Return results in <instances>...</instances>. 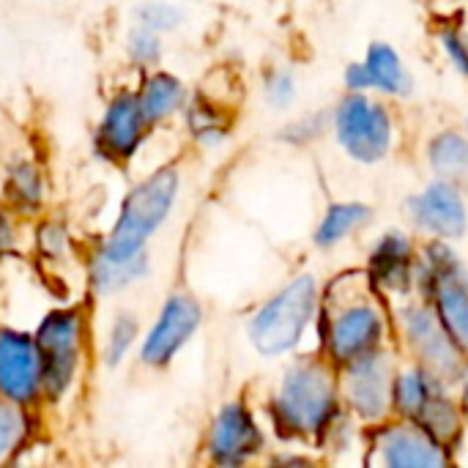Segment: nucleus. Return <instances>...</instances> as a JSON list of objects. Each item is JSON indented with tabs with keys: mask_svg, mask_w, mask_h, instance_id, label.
<instances>
[{
	"mask_svg": "<svg viewBox=\"0 0 468 468\" xmlns=\"http://www.w3.org/2000/svg\"><path fill=\"white\" fill-rule=\"evenodd\" d=\"M33 340L41 359L44 406L58 409L80 389L88 370L90 321L82 302L47 310L33 326Z\"/></svg>",
	"mask_w": 468,
	"mask_h": 468,
	"instance_id": "1",
	"label": "nucleus"
},
{
	"mask_svg": "<svg viewBox=\"0 0 468 468\" xmlns=\"http://www.w3.org/2000/svg\"><path fill=\"white\" fill-rule=\"evenodd\" d=\"M181 195V173L176 165H162L143 176L121 197L115 219L99 236L93 250L107 258H134L148 252V241L170 219Z\"/></svg>",
	"mask_w": 468,
	"mask_h": 468,
	"instance_id": "2",
	"label": "nucleus"
},
{
	"mask_svg": "<svg viewBox=\"0 0 468 468\" xmlns=\"http://www.w3.org/2000/svg\"><path fill=\"white\" fill-rule=\"evenodd\" d=\"M271 414L277 428L288 436L313 439L326 433L337 417V384L332 370L315 359L291 365L271 400Z\"/></svg>",
	"mask_w": 468,
	"mask_h": 468,
	"instance_id": "3",
	"label": "nucleus"
},
{
	"mask_svg": "<svg viewBox=\"0 0 468 468\" xmlns=\"http://www.w3.org/2000/svg\"><path fill=\"white\" fill-rule=\"evenodd\" d=\"M315 304H318L315 280L307 274L291 280L250 318L247 335L255 351L263 356H282L293 351L315 315Z\"/></svg>",
	"mask_w": 468,
	"mask_h": 468,
	"instance_id": "4",
	"label": "nucleus"
},
{
	"mask_svg": "<svg viewBox=\"0 0 468 468\" xmlns=\"http://www.w3.org/2000/svg\"><path fill=\"white\" fill-rule=\"evenodd\" d=\"M154 126L145 121L134 88H118L107 96L96 129H93V154L107 165H129L143 145Z\"/></svg>",
	"mask_w": 468,
	"mask_h": 468,
	"instance_id": "5",
	"label": "nucleus"
},
{
	"mask_svg": "<svg viewBox=\"0 0 468 468\" xmlns=\"http://www.w3.org/2000/svg\"><path fill=\"white\" fill-rule=\"evenodd\" d=\"M203 326V307L192 293H170L154 324L143 332L137 346V362L148 370H165L186 348V343Z\"/></svg>",
	"mask_w": 468,
	"mask_h": 468,
	"instance_id": "6",
	"label": "nucleus"
},
{
	"mask_svg": "<svg viewBox=\"0 0 468 468\" xmlns=\"http://www.w3.org/2000/svg\"><path fill=\"white\" fill-rule=\"evenodd\" d=\"M335 134L351 159L376 165L392 148V118L381 101H373L365 90H354L335 110Z\"/></svg>",
	"mask_w": 468,
	"mask_h": 468,
	"instance_id": "7",
	"label": "nucleus"
},
{
	"mask_svg": "<svg viewBox=\"0 0 468 468\" xmlns=\"http://www.w3.org/2000/svg\"><path fill=\"white\" fill-rule=\"evenodd\" d=\"M422 288L433 296V310L444 329L463 351H468V274L450 247H428L422 263Z\"/></svg>",
	"mask_w": 468,
	"mask_h": 468,
	"instance_id": "8",
	"label": "nucleus"
},
{
	"mask_svg": "<svg viewBox=\"0 0 468 468\" xmlns=\"http://www.w3.org/2000/svg\"><path fill=\"white\" fill-rule=\"evenodd\" d=\"M400 326L406 332L409 346L420 356L422 367L444 387L463 376V348L452 340V335L444 329L436 310L411 304L400 313Z\"/></svg>",
	"mask_w": 468,
	"mask_h": 468,
	"instance_id": "9",
	"label": "nucleus"
},
{
	"mask_svg": "<svg viewBox=\"0 0 468 468\" xmlns=\"http://www.w3.org/2000/svg\"><path fill=\"white\" fill-rule=\"evenodd\" d=\"M0 398L41 411L44 384L33 332L0 324Z\"/></svg>",
	"mask_w": 468,
	"mask_h": 468,
	"instance_id": "10",
	"label": "nucleus"
},
{
	"mask_svg": "<svg viewBox=\"0 0 468 468\" xmlns=\"http://www.w3.org/2000/svg\"><path fill=\"white\" fill-rule=\"evenodd\" d=\"M343 392L346 403L365 422H378L395 406V367L378 348L343 365Z\"/></svg>",
	"mask_w": 468,
	"mask_h": 468,
	"instance_id": "11",
	"label": "nucleus"
},
{
	"mask_svg": "<svg viewBox=\"0 0 468 468\" xmlns=\"http://www.w3.org/2000/svg\"><path fill=\"white\" fill-rule=\"evenodd\" d=\"M381 340H384L381 310L362 296L343 302L337 307V313L329 315L326 348L337 365H348V362L381 348Z\"/></svg>",
	"mask_w": 468,
	"mask_h": 468,
	"instance_id": "12",
	"label": "nucleus"
},
{
	"mask_svg": "<svg viewBox=\"0 0 468 468\" xmlns=\"http://www.w3.org/2000/svg\"><path fill=\"white\" fill-rule=\"evenodd\" d=\"M263 450V433L252 411L233 400L225 403L206 433V455L217 466H241Z\"/></svg>",
	"mask_w": 468,
	"mask_h": 468,
	"instance_id": "13",
	"label": "nucleus"
},
{
	"mask_svg": "<svg viewBox=\"0 0 468 468\" xmlns=\"http://www.w3.org/2000/svg\"><path fill=\"white\" fill-rule=\"evenodd\" d=\"M447 461L450 458L444 452V444L436 441L417 422L387 425L376 433V441H373V463H381V466H444Z\"/></svg>",
	"mask_w": 468,
	"mask_h": 468,
	"instance_id": "14",
	"label": "nucleus"
},
{
	"mask_svg": "<svg viewBox=\"0 0 468 468\" xmlns=\"http://www.w3.org/2000/svg\"><path fill=\"white\" fill-rule=\"evenodd\" d=\"M3 206L22 219H38L49 200V176L33 154H14L3 167Z\"/></svg>",
	"mask_w": 468,
	"mask_h": 468,
	"instance_id": "15",
	"label": "nucleus"
},
{
	"mask_svg": "<svg viewBox=\"0 0 468 468\" xmlns=\"http://www.w3.org/2000/svg\"><path fill=\"white\" fill-rule=\"evenodd\" d=\"M409 217L420 230L439 239H458L466 230V206L455 184L436 181L409 200Z\"/></svg>",
	"mask_w": 468,
	"mask_h": 468,
	"instance_id": "16",
	"label": "nucleus"
},
{
	"mask_svg": "<svg viewBox=\"0 0 468 468\" xmlns=\"http://www.w3.org/2000/svg\"><path fill=\"white\" fill-rule=\"evenodd\" d=\"M151 274V255H134V258H107L99 250L90 247L85 255V291L90 299L104 302L112 296H121L123 291L134 288Z\"/></svg>",
	"mask_w": 468,
	"mask_h": 468,
	"instance_id": "17",
	"label": "nucleus"
},
{
	"mask_svg": "<svg viewBox=\"0 0 468 468\" xmlns=\"http://www.w3.org/2000/svg\"><path fill=\"white\" fill-rule=\"evenodd\" d=\"M140 110L145 115V121L156 129L167 121H173L176 115L184 112V107L189 104V90L184 85L181 77H176L167 69H148L140 71V80L134 85Z\"/></svg>",
	"mask_w": 468,
	"mask_h": 468,
	"instance_id": "18",
	"label": "nucleus"
},
{
	"mask_svg": "<svg viewBox=\"0 0 468 468\" xmlns=\"http://www.w3.org/2000/svg\"><path fill=\"white\" fill-rule=\"evenodd\" d=\"M346 85L351 90H367L378 88L381 93L389 96H403L411 85L409 71L400 60V55L389 44H370L367 58L362 63H351L346 69Z\"/></svg>",
	"mask_w": 468,
	"mask_h": 468,
	"instance_id": "19",
	"label": "nucleus"
},
{
	"mask_svg": "<svg viewBox=\"0 0 468 468\" xmlns=\"http://www.w3.org/2000/svg\"><path fill=\"white\" fill-rule=\"evenodd\" d=\"M33 252H36L38 266H44L47 271H60V269L85 263V258H80V241H77L74 230L60 217H38L36 219Z\"/></svg>",
	"mask_w": 468,
	"mask_h": 468,
	"instance_id": "20",
	"label": "nucleus"
},
{
	"mask_svg": "<svg viewBox=\"0 0 468 468\" xmlns=\"http://www.w3.org/2000/svg\"><path fill=\"white\" fill-rule=\"evenodd\" d=\"M370 271L378 280L381 288L392 293H406L414 280V258H411V241L403 233H387L370 258Z\"/></svg>",
	"mask_w": 468,
	"mask_h": 468,
	"instance_id": "21",
	"label": "nucleus"
},
{
	"mask_svg": "<svg viewBox=\"0 0 468 468\" xmlns=\"http://www.w3.org/2000/svg\"><path fill=\"white\" fill-rule=\"evenodd\" d=\"M140 318L132 310H118L104 324L96 340V359L104 370H118L129 362L134 348L140 346Z\"/></svg>",
	"mask_w": 468,
	"mask_h": 468,
	"instance_id": "22",
	"label": "nucleus"
},
{
	"mask_svg": "<svg viewBox=\"0 0 468 468\" xmlns=\"http://www.w3.org/2000/svg\"><path fill=\"white\" fill-rule=\"evenodd\" d=\"M181 115L189 137L203 148H219L230 134L228 115L214 96H192Z\"/></svg>",
	"mask_w": 468,
	"mask_h": 468,
	"instance_id": "23",
	"label": "nucleus"
},
{
	"mask_svg": "<svg viewBox=\"0 0 468 468\" xmlns=\"http://www.w3.org/2000/svg\"><path fill=\"white\" fill-rule=\"evenodd\" d=\"M38 411L0 398V466L14 463L36 436Z\"/></svg>",
	"mask_w": 468,
	"mask_h": 468,
	"instance_id": "24",
	"label": "nucleus"
},
{
	"mask_svg": "<svg viewBox=\"0 0 468 468\" xmlns=\"http://www.w3.org/2000/svg\"><path fill=\"white\" fill-rule=\"evenodd\" d=\"M433 170L441 181L455 186H468V137L458 132H441L428 148Z\"/></svg>",
	"mask_w": 468,
	"mask_h": 468,
	"instance_id": "25",
	"label": "nucleus"
},
{
	"mask_svg": "<svg viewBox=\"0 0 468 468\" xmlns=\"http://www.w3.org/2000/svg\"><path fill=\"white\" fill-rule=\"evenodd\" d=\"M436 392H441V384L425 367H414L395 376V409L409 420H417Z\"/></svg>",
	"mask_w": 468,
	"mask_h": 468,
	"instance_id": "26",
	"label": "nucleus"
},
{
	"mask_svg": "<svg viewBox=\"0 0 468 468\" xmlns=\"http://www.w3.org/2000/svg\"><path fill=\"white\" fill-rule=\"evenodd\" d=\"M367 222H370V208L365 203H335L329 206L326 217L315 230V244L335 247Z\"/></svg>",
	"mask_w": 468,
	"mask_h": 468,
	"instance_id": "27",
	"label": "nucleus"
},
{
	"mask_svg": "<svg viewBox=\"0 0 468 468\" xmlns=\"http://www.w3.org/2000/svg\"><path fill=\"white\" fill-rule=\"evenodd\" d=\"M123 55H126L129 66L137 71L156 69L165 55V36L145 25L132 22V27L123 36Z\"/></svg>",
	"mask_w": 468,
	"mask_h": 468,
	"instance_id": "28",
	"label": "nucleus"
},
{
	"mask_svg": "<svg viewBox=\"0 0 468 468\" xmlns=\"http://www.w3.org/2000/svg\"><path fill=\"white\" fill-rule=\"evenodd\" d=\"M414 422L422 425V428H425L436 441H441L444 447L461 433V414H458L455 403L447 400L441 392H436V395L428 400V406L420 411V417H417Z\"/></svg>",
	"mask_w": 468,
	"mask_h": 468,
	"instance_id": "29",
	"label": "nucleus"
},
{
	"mask_svg": "<svg viewBox=\"0 0 468 468\" xmlns=\"http://www.w3.org/2000/svg\"><path fill=\"white\" fill-rule=\"evenodd\" d=\"M184 19H186L184 11L176 3H167V0H140L132 8V22L145 25V27L162 33V36L176 33L184 25Z\"/></svg>",
	"mask_w": 468,
	"mask_h": 468,
	"instance_id": "30",
	"label": "nucleus"
},
{
	"mask_svg": "<svg viewBox=\"0 0 468 468\" xmlns=\"http://www.w3.org/2000/svg\"><path fill=\"white\" fill-rule=\"evenodd\" d=\"M296 90H299L296 77H293V71H288V69H274V71H269L266 80H263V96H266V101H269L271 107H277V110L291 107L293 99H296Z\"/></svg>",
	"mask_w": 468,
	"mask_h": 468,
	"instance_id": "31",
	"label": "nucleus"
},
{
	"mask_svg": "<svg viewBox=\"0 0 468 468\" xmlns=\"http://www.w3.org/2000/svg\"><path fill=\"white\" fill-rule=\"evenodd\" d=\"M22 241V217H16L8 206L0 203V263L19 252Z\"/></svg>",
	"mask_w": 468,
	"mask_h": 468,
	"instance_id": "32",
	"label": "nucleus"
},
{
	"mask_svg": "<svg viewBox=\"0 0 468 468\" xmlns=\"http://www.w3.org/2000/svg\"><path fill=\"white\" fill-rule=\"evenodd\" d=\"M439 41H441V47H444V55L455 63V69L468 77V38L463 33H458L455 27H447V30H441V36H439Z\"/></svg>",
	"mask_w": 468,
	"mask_h": 468,
	"instance_id": "33",
	"label": "nucleus"
},
{
	"mask_svg": "<svg viewBox=\"0 0 468 468\" xmlns=\"http://www.w3.org/2000/svg\"><path fill=\"white\" fill-rule=\"evenodd\" d=\"M321 132V115H307V118H299L293 121L288 129H285V140L288 143H310L315 140V134Z\"/></svg>",
	"mask_w": 468,
	"mask_h": 468,
	"instance_id": "34",
	"label": "nucleus"
},
{
	"mask_svg": "<svg viewBox=\"0 0 468 468\" xmlns=\"http://www.w3.org/2000/svg\"><path fill=\"white\" fill-rule=\"evenodd\" d=\"M466 132H468V118H466Z\"/></svg>",
	"mask_w": 468,
	"mask_h": 468,
	"instance_id": "35",
	"label": "nucleus"
}]
</instances>
